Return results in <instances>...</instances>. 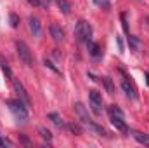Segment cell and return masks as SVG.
Wrapping results in <instances>:
<instances>
[{
    "label": "cell",
    "mask_w": 149,
    "mask_h": 148,
    "mask_svg": "<svg viewBox=\"0 0 149 148\" xmlns=\"http://www.w3.org/2000/svg\"><path fill=\"white\" fill-rule=\"evenodd\" d=\"M7 106H9V110L12 111V115L19 120V122H28V106H26V103L24 101H21L19 98L17 99H7Z\"/></svg>",
    "instance_id": "6da1fadb"
},
{
    "label": "cell",
    "mask_w": 149,
    "mask_h": 148,
    "mask_svg": "<svg viewBox=\"0 0 149 148\" xmlns=\"http://www.w3.org/2000/svg\"><path fill=\"white\" fill-rule=\"evenodd\" d=\"M74 37L78 42H88L92 38V26L85 21V19H80L74 26Z\"/></svg>",
    "instance_id": "7a4b0ae2"
},
{
    "label": "cell",
    "mask_w": 149,
    "mask_h": 148,
    "mask_svg": "<svg viewBox=\"0 0 149 148\" xmlns=\"http://www.w3.org/2000/svg\"><path fill=\"white\" fill-rule=\"evenodd\" d=\"M16 51H17L19 59H21L26 66H33V65H35V59H33V56H31V52H30V47H28L23 40H17V42H16Z\"/></svg>",
    "instance_id": "3957f363"
},
{
    "label": "cell",
    "mask_w": 149,
    "mask_h": 148,
    "mask_svg": "<svg viewBox=\"0 0 149 148\" xmlns=\"http://www.w3.org/2000/svg\"><path fill=\"white\" fill-rule=\"evenodd\" d=\"M88 103H90L92 111H94L97 117L102 115V98H101V94H99L97 91H90V94H88Z\"/></svg>",
    "instance_id": "277c9868"
},
{
    "label": "cell",
    "mask_w": 149,
    "mask_h": 148,
    "mask_svg": "<svg viewBox=\"0 0 149 148\" xmlns=\"http://www.w3.org/2000/svg\"><path fill=\"white\" fill-rule=\"evenodd\" d=\"M74 113H76V117H78V120L83 124V125H87V127H90V124L94 122L92 118H90V115H88V111L87 108L81 105V103H74Z\"/></svg>",
    "instance_id": "5b68a950"
},
{
    "label": "cell",
    "mask_w": 149,
    "mask_h": 148,
    "mask_svg": "<svg viewBox=\"0 0 149 148\" xmlns=\"http://www.w3.org/2000/svg\"><path fill=\"white\" fill-rule=\"evenodd\" d=\"M10 80H12V84H14V89H16V92H17V98H19L21 101H24L26 106H30V103H31V101H30V94L26 92V89L23 87V84H21L17 78H14V77H12Z\"/></svg>",
    "instance_id": "8992f818"
},
{
    "label": "cell",
    "mask_w": 149,
    "mask_h": 148,
    "mask_svg": "<svg viewBox=\"0 0 149 148\" xmlns=\"http://www.w3.org/2000/svg\"><path fill=\"white\" fill-rule=\"evenodd\" d=\"M28 25H30V30L35 37H40L42 35V25H40V19L35 18V16H30L28 18Z\"/></svg>",
    "instance_id": "52a82bcc"
},
{
    "label": "cell",
    "mask_w": 149,
    "mask_h": 148,
    "mask_svg": "<svg viewBox=\"0 0 149 148\" xmlns=\"http://www.w3.org/2000/svg\"><path fill=\"white\" fill-rule=\"evenodd\" d=\"M121 89H123V92H125V96H127V98H130V99H135V98H137L135 89L132 87V84H130L127 78H123V80H121Z\"/></svg>",
    "instance_id": "ba28073f"
},
{
    "label": "cell",
    "mask_w": 149,
    "mask_h": 148,
    "mask_svg": "<svg viewBox=\"0 0 149 148\" xmlns=\"http://www.w3.org/2000/svg\"><path fill=\"white\" fill-rule=\"evenodd\" d=\"M49 32H50V37L54 38L56 42H61L63 38H64V32H63V28L59 26V25H50V28H49Z\"/></svg>",
    "instance_id": "9c48e42d"
},
{
    "label": "cell",
    "mask_w": 149,
    "mask_h": 148,
    "mask_svg": "<svg viewBox=\"0 0 149 148\" xmlns=\"http://www.w3.org/2000/svg\"><path fill=\"white\" fill-rule=\"evenodd\" d=\"M87 47H88V54H90L92 58H95V59H99V58H101L102 51H101V45H99V44H95V42L88 40V42H87Z\"/></svg>",
    "instance_id": "30bf717a"
},
{
    "label": "cell",
    "mask_w": 149,
    "mask_h": 148,
    "mask_svg": "<svg viewBox=\"0 0 149 148\" xmlns=\"http://www.w3.org/2000/svg\"><path fill=\"white\" fill-rule=\"evenodd\" d=\"M47 118H49V120H50V122L57 127V129H64V127H66L64 120H63V118H61V115H59V113H56V111L49 113V115H47Z\"/></svg>",
    "instance_id": "8fae6325"
},
{
    "label": "cell",
    "mask_w": 149,
    "mask_h": 148,
    "mask_svg": "<svg viewBox=\"0 0 149 148\" xmlns=\"http://www.w3.org/2000/svg\"><path fill=\"white\" fill-rule=\"evenodd\" d=\"M109 118H111V124L118 129V131H121V132H127V131H128L123 118H120V117H109Z\"/></svg>",
    "instance_id": "7c38bea8"
},
{
    "label": "cell",
    "mask_w": 149,
    "mask_h": 148,
    "mask_svg": "<svg viewBox=\"0 0 149 148\" xmlns=\"http://www.w3.org/2000/svg\"><path fill=\"white\" fill-rule=\"evenodd\" d=\"M132 136H134L139 143L148 145V147H149V136H148V134H142V132H139V131H132Z\"/></svg>",
    "instance_id": "4fadbf2b"
},
{
    "label": "cell",
    "mask_w": 149,
    "mask_h": 148,
    "mask_svg": "<svg viewBox=\"0 0 149 148\" xmlns=\"http://www.w3.org/2000/svg\"><path fill=\"white\" fill-rule=\"evenodd\" d=\"M56 4H57V7L61 9V12H63V14H66V16H68V14L71 12V5L68 4V0H56Z\"/></svg>",
    "instance_id": "5bb4252c"
},
{
    "label": "cell",
    "mask_w": 149,
    "mask_h": 148,
    "mask_svg": "<svg viewBox=\"0 0 149 148\" xmlns=\"http://www.w3.org/2000/svg\"><path fill=\"white\" fill-rule=\"evenodd\" d=\"M102 84H104V87H106V92H108V94H114V84H113L111 77H104V78H102Z\"/></svg>",
    "instance_id": "9a60e30c"
},
{
    "label": "cell",
    "mask_w": 149,
    "mask_h": 148,
    "mask_svg": "<svg viewBox=\"0 0 149 148\" xmlns=\"http://www.w3.org/2000/svg\"><path fill=\"white\" fill-rule=\"evenodd\" d=\"M108 113H109V117H120V118H125V115H123V111L120 110L116 105H111L109 108H108Z\"/></svg>",
    "instance_id": "2e32d148"
},
{
    "label": "cell",
    "mask_w": 149,
    "mask_h": 148,
    "mask_svg": "<svg viewBox=\"0 0 149 148\" xmlns=\"http://www.w3.org/2000/svg\"><path fill=\"white\" fill-rule=\"evenodd\" d=\"M128 44H130V49L132 51H139V45H141V42H139V38L134 37V35H128Z\"/></svg>",
    "instance_id": "e0dca14e"
},
{
    "label": "cell",
    "mask_w": 149,
    "mask_h": 148,
    "mask_svg": "<svg viewBox=\"0 0 149 148\" xmlns=\"http://www.w3.org/2000/svg\"><path fill=\"white\" fill-rule=\"evenodd\" d=\"M43 65H45V66H47V68H50V70H52V72H54V73L61 75V70H59V68H57V66H56V65H54V63H52V61H50V59H47V58H45V59H43Z\"/></svg>",
    "instance_id": "ac0fdd59"
},
{
    "label": "cell",
    "mask_w": 149,
    "mask_h": 148,
    "mask_svg": "<svg viewBox=\"0 0 149 148\" xmlns=\"http://www.w3.org/2000/svg\"><path fill=\"white\" fill-rule=\"evenodd\" d=\"M38 132H40V136H42L43 140H47V141H52V134H50V131H49V129H45V127H40V129H38Z\"/></svg>",
    "instance_id": "d6986e66"
},
{
    "label": "cell",
    "mask_w": 149,
    "mask_h": 148,
    "mask_svg": "<svg viewBox=\"0 0 149 148\" xmlns=\"http://www.w3.org/2000/svg\"><path fill=\"white\" fill-rule=\"evenodd\" d=\"M0 68H2V72L7 75L9 78H12V72H10V68L7 66V63H3V61H2V58H0Z\"/></svg>",
    "instance_id": "ffe728a7"
},
{
    "label": "cell",
    "mask_w": 149,
    "mask_h": 148,
    "mask_svg": "<svg viewBox=\"0 0 149 148\" xmlns=\"http://www.w3.org/2000/svg\"><path fill=\"white\" fill-rule=\"evenodd\" d=\"M9 19H10V26H12V28H17V26H19V18H17V14L10 12Z\"/></svg>",
    "instance_id": "44dd1931"
},
{
    "label": "cell",
    "mask_w": 149,
    "mask_h": 148,
    "mask_svg": "<svg viewBox=\"0 0 149 148\" xmlns=\"http://www.w3.org/2000/svg\"><path fill=\"white\" fill-rule=\"evenodd\" d=\"M70 131H71L73 134H76V136H80V134H81V127H80V125H76V124H71V125H70Z\"/></svg>",
    "instance_id": "7402d4cb"
},
{
    "label": "cell",
    "mask_w": 149,
    "mask_h": 148,
    "mask_svg": "<svg viewBox=\"0 0 149 148\" xmlns=\"http://www.w3.org/2000/svg\"><path fill=\"white\" fill-rule=\"evenodd\" d=\"M121 25H123L125 33H127V35H130V33H128V25H127V18H125V14H121Z\"/></svg>",
    "instance_id": "603a6c76"
},
{
    "label": "cell",
    "mask_w": 149,
    "mask_h": 148,
    "mask_svg": "<svg viewBox=\"0 0 149 148\" xmlns=\"http://www.w3.org/2000/svg\"><path fill=\"white\" fill-rule=\"evenodd\" d=\"M95 2V5H101V7H109V0H94Z\"/></svg>",
    "instance_id": "cb8c5ba5"
},
{
    "label": "cell",
    "mask_w": 149,
    "mask_h": 148,
    "mask_svg": "<svg viewBox=\"0 0 149 148\" xmlns=\"http://www.w3.org/2000/svg\"><path fill=\"white\" fill-rule=\"evenodd\" d=\"M26 2H28V4H30V5H33V7H40V5H42V4H43V2H42V0H26Z\"/></svg>",
    "instance_id": "d4e9b609"
},
{
    "label": "cell",
    "mask_w": 149,
    "mask_h": 148,
    "mask_svg": "<svg viewBox=\"0 0 149 148\" xmlns=\"http://www.w3.org/2000/svg\"><path fill=\"white\" fill-rule=\"evenodd\" d=\"M116 42H118V47H120V52H123V49H125V47H123V42H121V38H120V37H116Z\"/></svg>",
    "instance_id": "484cf974"
},
{
    "label": "cell",
    "mask_w": 149,
    "mask_h": 148,
    "mask_svg": "<svg viewBox=\"0 0 149 148\" xmlns=\"http://www.w3.org/2000/svg\"><path fill=\"white\" fill-rule=\"evenodd\" d=\"M5 145H7V141H3V140L0 138V147H5Z\"/></svg>",
    "instance_id": "4316f807"
},
{
    "label": "cell",
    "mask_w": 149,
    "mask_h": 148,
    "mask_svg": "<svg viewBox=\"0 0 149 148\" xmlns=\"http://www.w3.org/2000/svg\"><path fill=\"white\" fill-rule=\"evenodd\" d=\"M146 82H148V85H149V73H146Z\"/></svg>",
    "instance_id": "83f0119b"
},
{
    "label": "cell",
    "mask_w": 149,
    "mask_h": 148,
    "mask_svg": "<svg viewBox=\"0 0 149 148\" xmlns=\"http://www.w3.org/2000/svg\"><path fill=\"white\" fill-rule=\"evenodd\" d=\"M42 2H45V4H49V2H50V0H42Z\"/></svg>",
    "instance_id": "f1b7e54d"
}]
</instances>
